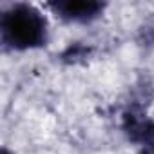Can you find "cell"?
Instances as JSON below:
<instances>
[{
	"mask_svg": "<svg viewBox=\"0 0 154 154\" xmlns=\"http://www.w3.org/2000/svg\"><path fill=\"white\" fill-rule=\"evenodd\" d=\"M2 40L13 49H33L45 44L47 22L42 13L27 4H15L0 20Z\"/></svg>",
	"mask_w": 154,
	"mask_h": 154,
	"instance_id": "cell-1",
	"label": "cell"
},
{
	"mask_svg": "<svg viewBox=\"0 0 154 154\" xmlns=\"http://www.w3.org/2000/svg\"><path fill=\"white\" fill-rule=\"evenodd\" d=\"M53 9L65 20H72V22H87L93 20L94 17L100 15V11L103 9V6L100 2H85V0H67V2H54L51 4Z\"/></svg>",
	"mask_w": 154,
	"mask_h": 154,
	"instance_id": "cell-2",
	"label": "cell"
}]
</instances>
